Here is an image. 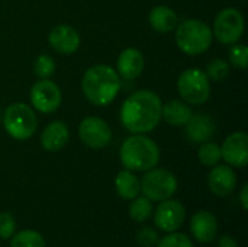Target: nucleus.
<instances>
[{
    "mask_svg": "<svg viewBox=\"0 0 248 247\" xmlns=\"http://www.w3.org/2000/svg\"><path fill=\"white\" fill-rule=\"evenodd\" d=\"M115 188L122 199H134L141 192V181L128 169L121 170L115 178Z\"/></svg>",
    "mask_w": 248,
    "mask_h": 247,
    "instance_id": "nucleus-21",
    "label": "nucleus"
},
{
    "mask_svg": "<svg viewBox=\"0 0 248 247\" xmlns=\"http://www.w3.org/2000/svg\"><path fill=\"white\" fill-rule=\"evenodd\" d=\"M119 159L131 172H147L158 165L160 148L145 134H134L122 143Z\"/></svg>",
    "mask_w": 248,
    "mask_h": 247,
    "instance_id": "nucleus-3",
    "label": "nucleus"
},
{
    "mask_svg": "<svg viewBox=\"0 0 248 247\" xmlns=\"http://www.w3.org/2000/svg\"><path fill=\"white\" fill-rule=\"evenodd\" d=\"M206 76L209 80L214 82H222L230 76V64L222 58H215L208 64Z\"/></svg>",
    "mask_w": 248,
    "mask_h": 247,
    "instance_id": "nucleus-27",
    "label": "nucleus"
},
{
    "mask_svg": "<svg viewBox=\"0 0 248 247\" xmlns=\"http://www.w3.org/2000/svg\"><path fill=\"white\" fill-rule=\"evenodd\" d=\"M157 247H193V243L189 239V236L173 231L166 237H163L161 240H158Z\"/></svg>",
    "mask_w": 248,
    "mask_h": 247,
    "instance_id": "nucleus-28",
    "label": "nucleus"
},
{
    "mask_svg": "<svg viewBox=\"0 0 248 247\" xmlns=\"http://www.w3.org/2000/svg\"><path fill=\"white\" fill-rule=\"evenodd\" d=\"M48 42L51 48H54L60 54H73L80 47V35L70 25H55L49 35Z\"/></svg>",
    "mask_w": 248,
    "mask_h": 247,
    "instance_id": "nucleus-13",
    "label": "nucleus"
},
{
    "mask_svg": "<svg viewBox=\"0 0 248 247\" xmlns=\"http://www.w3.org/2000/svg\"><path fill=\"white\" fill-rule=\"evenodd\" d=\"M228 60L234 68L244 71L248 66V48L244 44H232L228 51Z\"/></svg>",
    "mask_w": 248,
    "mask_h": 247,
    "instance_id": "nucleus-25",
    "label": "nucleus"
},
{
    "mask_svg": "<svg viewBox=\"0 0 248 247\" xmlns=\"http://www.w3.org/2000/svg\"><path fill=\"white\" fill-rule=\"evenodd\" d=\"M222 159L234 167H246L248 163V135L244 131L232 132L221 147Z\"/></svg>",
    "mask_w": 248,
    "mask_h": 247,
    "instance_id": "nucleus-12",
    "label": "nucleus"
},
{
    "mask_svg": "<svg viewBox=\"0 0 248 247\" xmlns=\"http://www.w3.org/2000/svg\"><path fill=\"white\" fill-rule=\"evenodd\" d=\"M246 22L244 16L238 9L227 7L221 10L214 20V36L225 45H232L240 41L244 33Z\"/></svg>",
    "mask_w": 248,
    "mask_h": 247,
    "instance_id": "nucleus-8",
    "label": "nucleus"
},
{
    "mask_svg": "<svg viewBox=\"0 0 248 247\" xmlns=\"http://www.w3.org/2000/svg\"><path fill=\"white\" fill-rule=\"evenodd\" d=\"M131 205H129V217L137 221V223H144L147 221L153 213H154V208H153V202L145 198V197H137L134 199H131Z\"/></svg>",
    "mask_w": 248,
    "mask_h": 247,
    "instance_id": "nucleus-22",
    "label": "nucleus"
},
{
    "mask_svg": "<svg viewBox=\"0 0 248 247\" xmlns=\"http://www.w3.org/2000/svg\"><path fill=\"white\" fill-rule=\"evenodd\" d=\"M179 49L187 55L206 52L214 41L212 28L201 19H186L179 22L174 35Z\"/></svg>",
    "mask_w": 248,
    "mask_h": 247,
    "instance_id": "nucleus-4",
    "label": "nucleus"
},
{
    "mask_svg": "<svg viewBox=\"0 0 248 247\" xmlns=\"http://www.w3.org/2000/svg\"><path fill=\"white\" fill-rule=\"evenodd\" d=\"M15 230H16V220L13 214L7 211L0 213V237L10 239L15 234Z\"/></svg>",
    "mask_w": 248,
    "mask_h": 247,
    "instance_id": "nucleus-30",
    "label": "nucleus"
},
{
    "mask_svg": "<svg viewBox=\"0 0 248 247\" xmlns=\"http://www.w3.org/2000/svg\"><path fill=\"white\" fill-rule=\"evenodd\" d=\"M198 159L199 162L203 165V166H208V167H214L217 166L221 159H222V154H221V147L217 144V143H211V141H206L203 143L199 150H198Z\"/></svg>",
    "mask_w": 248,
    "mask_h": 247,
    "instance_id": "nucleus-24",
    "label": "nucleus"
},
{
    "mask_svg": "<svg viewBox=\"0 0 248 247\" xmlns=\"http://www.w3.org/2000/svg\"><path fill=\"white\" fill-rule=\"evenodd\" d=\"M177 90L189 105H203L211 95V83L205 71L187 68L177 79Z\"/></svg>",
    "mask_w": 248,
    "mask_h": 247,
    "instance_id": "nucleus-7",
    "label": "nucleus"
},
{
    "mask_svg": "<svg viewBox=\"0 0 248 247\" xmlns=\"http://www.w3.org/2000/svg\"><path fill=\"white\" fill-rule=\"evenodd\" d=\"M177 191V179L167 169L153 167L145 172L141 181V192L151 202H161L171 198Z\"/></svg>",
    "mask_w": 248,
    "mask_h": 247,
    "instance_id": "nucleus-6",
    "label": "nucleus"
},
{
    "mask_svg": "<svg viewBox=\"0 0 248 247\" xmlns=\"http://www.w3.org/2000/svg\"><path fill=\"white\" fill-rule=\"evenodd\" d=\"M158 240V233L153 227H142L137 231V242L140 246L155 247Z\"/></svg>",
    "mask_w": 248,
    "mask_h": 247,
    "instance_id": "nucleus-29",
    "label": "nucleus"
},
{
    "mask_svg": "<svg viewBox=\"0 0 248 247\" xmlns=\"http://www.w3.org/2000/svg\"><path fill=\"white\" fill-rule=\"evenodd\" d=\"M78 135L87 147L94 150L106 147L112 140L109 124L99 116H86L78 125Z\"/></svg>",
    "mask_w": 248,
    "mask_h": 247,
    "instance_id": "nucleus-10",
    "label": "nucleus"
},
{
    "mask_svg": "<svg viewBox=\"0 0 248 247\" xmlns=\"http://www.w3.org/2000/svg\"><path fill=\"white\" fill-rule=\"evenodd\" d=\"M193 112L189 106V103L173 99L167 103H163L161 108V119H164L167 124L173 127H183L189 122Z\"/></svg>",
    "mask_w": 248,
    "mask_h": 247,
    "instance_id": "nucleus-19",
    "label": "nucleus"
},
{
    "mask_svg": "<svg viewBox=\"0 0 248 247\" xmlns=\"http://www.w3.org/2000/svg\"><path fill=\"white\" fill-rule=\"evenodd\" d=\"M3 124V111L0 109V125Z\"/></svg>",
    "mask_w": 248,
    "mask_h": 247,
    "instance_id": "nucleus-33",
    "label": "nucleus"
},
{
    "mask_svg": "<svg viewBox=\"0 0 248 247\" xmlns=\"http://www.w3.org/2000/svg\"><path fill=\"white\" fill-rule=\"evenodd\" d=\"M186 218V210L182 202L176 199H166L161 201V204L155 208L154 214V223L157 229L166 233L177 231Z\"/></svg>",
    "mask_w": 248,
    "mask_h": 247,
    "instance_id": "nucleus-11",
    "label": "nucleus"
},
{
    "mask_svg": "<svg viewBox=\"0 0 248 247\" xmlns=\"http://www.w3.org/2000/svg\"><path fill=\"white\" fill-rule=\"evenodd\" d=\"M240 202H241L243 210L246 211V210L248 208V185L247 183H244V185H243V188H241V191H240Z\"/></svg>",
    "mask_w": 248,
    "mask_h": 247,
    "instance_id": "nucleus-32",
    "label": "nucleus"
},
{
    "mask_svg": "<svg viewBox=\"0 0 248 247\" xmlns=\"http://www.w3.org/2000/svg\"><path fill=\"white\" fill-rule=\"evenodd\" d=\"M208 186L217 197H228L237 186V176L234 170L227 165H217L212 167L208 176Z\"/></svg>",
    "mask_w": 248,
    "mask_h": 247,
    "instance_id": "nucleus-14",
    "label": "nucleus"
},
{
    "mask_svg": "<svg viewBox=\"0 0 248 247\" xmlns=\"http://www.w3.org/2000/svg\"><path fill=\"white\" fill-rule=\"evenodd\" d=\"M33 73L39 79H48L55 73V61L51 55H38L33 63Z\"/></svg>",
    "mask_w": 248,
    "mask_h": 247,
    "instance_id": "nucleus-26",
    "label": "nucleus"
},
{
    "mask_svg": "<svg viewBox=\"0 0 248 247\" xmlns=\"http://www.w3.org/2000/svg\"><path fill=\"white\" fill-rule=\"evenodd\" d=\"M190 231L199 243H211L218 233V221L209 211H198L190 220Z\"/></svg>",
    "mask_w": 248,
    "mask_h": 247,
    "instance_id": "nucleus-17",
    "label": "nucleus"
},
{
    "mask_svg": "<svg viewBox=\"0 0 248 247\" xmlns=\"http://www.w3.org/2000/svg\"><path fill=\"white\" fill-rule=\"evenodd\" d=\"M61 100L62 95L60 87L48 79L38 80L31 89V103L42 114L55 112L60 108Z\"/></svg>",
    "mask_w": 248,
    "mask_h": 247,
    "instance_id": "nucleus-9",
    "label": "nucleus"
},
{
    "mask_svg": "<svg viewBox=\"0 0 248 247\" xmlns=\"http://www.w3.org/2000/svg\"><path fill=\"white\" fill-rule=\"evenodd\" d=\"M81 90L90 103L106 106L116 99L121 90V77L112 67L96 64L83 74Z\"/></svg>",
    "mask_w": 248,
    "mask_h": 247,
    "instance_id": "nucleus-2",
    "label": "nucleus"
},
{
    "mask_svg": "<svg viewBox=\"0 0 248 247\" xmlns=\"http://www.w3.org/2000/svg\"><path fill=\"white\" fill-rule=\"evenodd\" d=\"M185 127H186L185 130L186 137L189 138V141L195 144H203L209 141L217 131V124L212 119V116L208 114H201V112L193 114Z\"/></svg>",
    "mask_w": 248,
    "mask_h": 247,
    "instance_id": "nucleus-15",
    "label": "nucleus"
},
{
    "mask_svg": "<svg viewBox=\"0 0 248 247\" xmlns=\"http://www.w3.org/2000/svg\"><path fill=\"white\" fill-rule=\"evenodd\" d=\"M70 140L68 127L61 121L48 124L41 134V144L46 151H60L65 147Z\"/></svg>",
    "mask_w": 248,
    "mask_h": 247,
    "instance_id": "nucleus-18",
    "label": "nucleus"
},
{
    "mask_svg": "<svg viewBox=\"0 0 248 247\" xmlns=\"http://www.w3.org/2000/svg\"><path fill=\"white\" fill-rule=\"evenodd\" d=\"M3 125L12 138L25 141L36 132L38 118L31 106L23 102H16L4 109Z\"/></svg>",
    "mask_w": 248,
    "mask_h": 247,
    "instance_id": "nucleus-5",
    "label": "nucleus"
},
{
    "mask_svg": "<svg viewBox=\"0 0 248 247\" xmlns=\"http://www.w3.org/2000/svg\"><path fill=\"white\" fill-rule=\"evenodd\" d=\"M218 247H238V243L234 237L225 234L218 240Z\"/></svg>",
    "mask_w": 248,
    "mask_h": 247,
    "instance_id": "nucleus-31",
    "label": "nucleus"
},
{
    "mask_svg": "<svg viewBox=\"0 0 248 247\" xmlns=\"http://www.w3.org/2000/svg\"><path fill=\"white\" fill-rule=\"evenodd\" d=\"M10 239V247H45L42 234L35 230H22Z\"/></svg>",
    "mask_w": 248,
    "mask_h": 247,
    "instance_id": "nucleus-23",
    "label": "nucleus"
},
{
    "mask_svg": "<svg viewBox=\"0 0 248 247\" xmlns=\"http://www.w3.org/2000/svg\"><path fill=\"white\" fill-rule=\"evenodd\" d=\"M144 54L140 49L125 48L118 57L116 73L119 74V77L125 80H134L141 76V73L144 71Z\"/></svg>",
    "mask_w": 248,
    "mask_h": 247,
    "instance_id": "nucleus-16",
    "label": "nucleus"
},
{
    "mask_svg": "<svg viewBox=\"0 0 248 247\" xmlns=\"http://www.w3.org/2000/svg\"><path fill=\"white\" fill-rule=\"evenodd\" d=\"M163 102L153 90H138L128 96L121 108V122L132 134H147L161 121Z\"/></svg>",
    "mask_w": 248,
    "mask_h": 247,
    "instance_id": "nucleus-1",
    "label": "nucleus"
},
{
    "mask_svg": "<svg viewBox=\"0 0 248 247\" xmlns=\"http://www.w3.org/2000/svg\"><path fill=\"white\" fill-rule=\"evenodd\" d=\"M148 22L154 31L166 33V32H171L177 28L179 16L169 6H155L150 12Z\"/></svg>",
    "mask_w": 248,
    "mask_h": 247,
    "instance_id": "nucleus-20",
    "label": "nucleus"
}]
</instances>
